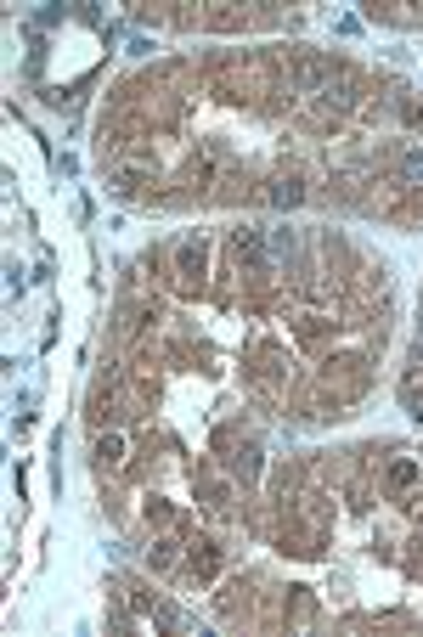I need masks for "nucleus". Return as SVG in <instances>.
<instances>
[{
	"mask_svg": "<svg viewBox=\"0 0 423 637\" xmlns=\"http://www.w3.org/2000/svg\"><path fill=\"white\" fill-rule=\"evenodd\" d=\"M271 198H277V203H300V186H293V181H277Z\"/></svg>",
	"mask_w": 423,
	"mask_h": 637,
	"instance_id": "1",
	"label": "nucleus"
},
{
	"mask_svg": "<svg viewBox=\"0 0 423 637\" xmlns=\"http://www.w3.org/2000/svg\"><path fill=\"white\" fill-rule=\"evenodd\" d=\"M401 169H406V181H423V152H406Z\"/></svg>",
	"mask_w": 423,
	"mask_h": 637,
	"instance_id": "2",
	"label": "nucleus"
},
{
	"mask_svg": "<svg viewBox=\"0 0 423 637\" xmlns=\"http://www.w3.org/2000/svg\"><path fill=\"white\" fill-rule=\"evenodd\" d=\"M119 451H124V446H119V435H107V440H102V446H96V457H107V462H113V457H119Z\"/></svg>",
	"mask_w": 423,
	"mask_h": 637,
	"instance_id": "3",
	"label": "nucleus"
}]
</instances>
